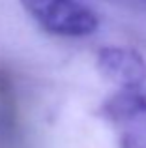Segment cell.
Here are the masks:
<instances>
[{
    "mask_svg": "<svg viewBox=\"0 0 146 148\" xmlns=\"http://www.w3.org/2000/svg\"><path fill=\"white\" fill-rule=\"evenodd\" d=\"M43 32L58 38H88L99 28V17L83 0H19Z\"/></svg>",
    "mask_w": 146,
    "mask_h": 148,
    "instance_id": "cell-1",
    "label": "cell"
},
{
    "mask_svg": "<svg viewBox=\"0 0 146 148\" xmlns=\"http://www.w3.org/2000/svg\"><path fill=\"white\" fill-rule=\"evenodd\" d=\"M99 116L113 127L118 148H146V94L116 90L101 103Z\"/></svg>",
    "mask_w": 146,
    "mask_h": 148,
    "instance_id": "cell-2",
    "label": "cell"
},
{
    "mask_svg": "<svg viewBox=\"0 0 146 148\" xmlns=\"http://www.w3.org/2000/svg\"><path fill=\"white\" fill-rule=\"evenodd\" d=\"M98 69L118 90H141L146 83V60L129 47L109 45L96 53Z\"/></svg>",
    "mask_w": 146,
    "mask_h": 148,
    "instance_id": "cell-3",
    "label": "cell"
},
{
    "mask_svg": "<svg viewBox=\"0 0 146 148\" xmlns=\"http://www.w3.org/2000/svg\"><path fill=\"white\" fill-rule=\"evenodd\" d=\"M21 146V112L11 71L0 62V148Z\"/></svg>",
    "mask_w": 146,
    "mask_h": 148,
    "instance_id": "cell-4",
    "label": "cell"
}]
</instances>
